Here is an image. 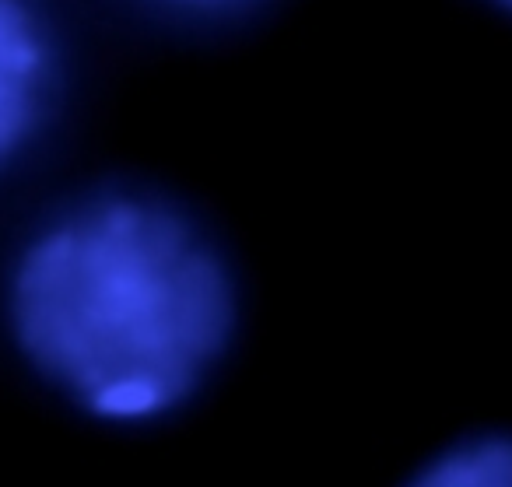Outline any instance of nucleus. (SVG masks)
<instances>
[{
    "instance_id": "f03ea898",
    "label": "nucleus",
    "mask_w": 512,
    "mask_h": 487,
    "mask_svg": "<svg viewBox=\"0 0 512 487\" xmlns=\"http://www.w3.org/2000/svg\"><path fill=\"white\" fill-rule=\"evenodd\" d=\"M64 99V50L39 0H0V179L39 148Z\"/></svg>"
},
{
    "instance_id": "f257e3e1",
    "label": "nucleus",
    "mask_w": 512,
    "mask_h": 487,
    "mask_svg": "<svg viewBox=\"0 0 512 487\" xmlns=\"http://www.w3.org/2000/svg\"><path fill=\"white\" fill-rule=\"evenodd\" d=\"M4 323L53 396L102 424H155L228 358L239 281L190 207L148 186H95L18 246Z\"/></svg>"
},
{
    "instance_id": "7ed1b4c3",
    "label": "nucleus",
    "mask_w": 512,
    "mask_h": 487,
    "mask_svg": "<svg viewBox=\"0 0 512 487\" xmlns=\"http://www.w3.org/2000/svg\"><path fill=\"white\" fill-rule=\"evenodd\" d=\"M400 487H512V428H477L449 438Z\"/></svg>"
},
{
    "instance_id": "20e7f679",
    "label": "nucleus",
    "mask_w": 512,
    "mask_h": 487,
    "mask_svg": "<svg viewBox=\"0 0 512 487\" xmlns=\"http://www.w3.org/2000/svg\"><path fill=\"white\" fill-rule=\"evenodd\" d=\"M144 8L169 15L176 22H197V25H214V22H235V18L256 11L264 0H141Z\"/></svg>"
},
{
    "instance_id": "39448f33",
    "label": "nucleus",
    "mask_w": 512,
    "mask_h": 487,
    "mask_svg": "<svg viewBox=\"0 0 512 487\" xmlns=\"http://www.w3.org/2000/svg\"><path fill=\"white\" fill-rule=\"evenodd\" d=\"M491 4H495V8H502L505 15H512V0H491Z\"/></svg>"
}]
</instances>
